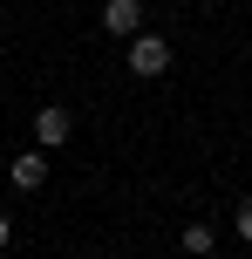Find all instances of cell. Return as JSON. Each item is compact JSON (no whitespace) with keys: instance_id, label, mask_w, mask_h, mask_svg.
Returning <instances> with one entry per match:
<instances>
[{"instance_id":"1","label":"cell","mask_w":252,"mask_h":259,"mask_svg":"<svg viewBox=\"0 0 252 259\" xmlns=\"http://www.w3.org/2000/svg\"><path fill=\"white\" fill-rule=\"evenodd\" d=\"M123 48H130V75H143V82H157L164 68H171V41L150 34V27H143V34H130Z\"/></svg>"},{"instance_id":"5","label":"cell","mask_w":252,"mask_h":259,"mask_svg":"<svg viewBox=\"0 0 252 259\" xmlns=\"http://www.w3.org/2000/svg\"><path fill=\"white\" fill-rule=\"evenodd\" d=\"M212 246H218V232H212L205 219H191V225H184V252H191V259H212Z\"/></svg>"},{"instance_id":"3","label":"cell","mask_w":252,"mask_h":259,"mask_svg":"<svg viewBox=\"0 0 252 259\" xmlns=\"http://www.w3.org/2000/svg\"><path fill=\"white\" fill-rule=\"evenodd\" d=\"M7 184H14V191H41V184H48V150H14Z\"/></svg>"},{"instance_id":"4","label":"cell","mask_w":252,"mask_h":259,"mask_svg":"<svg viewBox=\"0 0 252 259\" xmlns=\"http://www.w3.org/2000/svg\"><path fill=\"white\" fill-rule=\"evenodd\" d=\"M103 27H109L116 41L143 34V0H103Z\"/></svg>"},{"instance_id":"2","label":"cell","mask_w":252,"mask_h":259,"mask_svg":"<svg viewBox=\"0 0 252 259\" xmlns=\"http://www.w3.org/2000/svg\"><path fill=\"white\" fill-rule=\"evenodd\" d=\"M75 137V109H62V103H48L34 116V150H62V143Z\"/></svg>"},{"instance_id":"7","label":"cell","mask_w":252,"mask_h":259,"mask_svg":"<svg viewBox=\"0 0 252 259\" xmlns=\"http://www.w3.org/2000/svg\"><path fill=\"white\" fill-rule=\"evenodd\" d=\"M7 239H14V219H7V211H0V252H7Z\"/></svg>"},{"instance_id":"6","label":"cell","mask_w":252,"mask_h":259,"mask_svg":"<svg viewBox=\"0 0 252 259\" xmlns=\"http://www.w3.org/2000/svg\"><path fill=\"white\" fill-rule=\"evenodd\" d=\"M239 239H245V246H252V198H245V205H239Z\"/></svg>"}]
</instances>
